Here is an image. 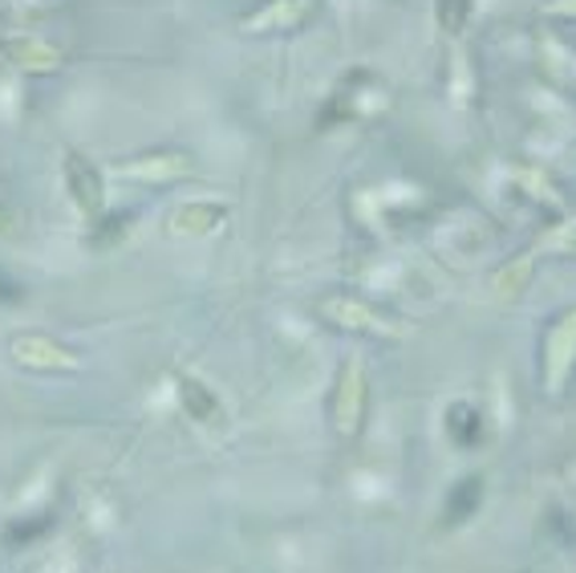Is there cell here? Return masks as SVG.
<instances>
[{
	"instance_id": "22",
	"label": "cell",
	"mask_w": 576,
	"mask_h": 573,
	"mask_svg": "<svg viewBox=\"0 0 576 573\" xmlns=\"http://www.w3.org/2000/svg\"><path fill=\"white\" fill-rule=\"evenodd\" d=\"M9 232H17V215L9 203H0V237H9Z\"/></svg>"
},
{
	"instance_id": "10",
	"label": "cell",
	"mask_w": 576,
	"mask_h": 573,
	"mask_svg": "<svg viewBox=\"0 0 576 573\" xmlns=\"http://www.w3.org/2000/svg\"><path fill=\"white\" fill-rule=\"evenodd\" d=\"M483 501H487V480H483V472H467V476H459L447 489V496H443V529L467 525L471 516L483 509Z\"/></svg>"
},
{
	"instance_id": "17",
	"label": "cell",
	"mask_w": 576,
	"mask_h": 573,
	"mask_svg": "<svg viewBox=\"0 0 576 573\" xmlns=\"http://www.w3.org/2000/svg\"><path fill=\"white\" fill-rule=\"evenodd\" d=\"M53 529V513H37V516H21V521H12L9 529H4V541L9 545H33V541H41Z\"/></svg>"
},
{
	"instance_id": "13",
	"label": "cell",
	"mask_w": 576,
	"mask_h": 573,
	"mask_svg": "<svg viewBox=\"0 0 576 573\" xmlns=\"http://www.w3.org/2000/svg\"><path fill=\"white\" fill-rule=\"evenodd\" d=\"M443 428H447L455 448L471 452V448L483 443V411L475 403H467V399H455V403L447 406V415H443Z\"/></svg>"
},
{
	"instance_id": "2",
	"label": "cell",
	"mask_w": 576,
	"mask_h": 573,
	"mask_svg": "<svg viewBox=\"0 0 576 573\" xmlns=\"http://www.w3.org/2000/svg\"><path fill=\"white\" fill-rule=\"evenodd\" d=\"M365 419H370V379H365L362 362L345 359L337 366V379H333L330 423L337 431V440H357L365 431Z\"/></svg>"
},
{
	"instance_id": "4",
	"label": "cell",
	"mask_w": 576,
	"mask_h": 573,
	"mask_svg": "<svg viewBox=\"0 0 576 573\" xmlns=\"http://www.w3.org/2000/svg\"><path fill=\"white\" fill-rule=\"evenodd\" d=\"M9 359L29 374H73L82 371V354L61 342L53 334H41V330H29V334H17L9 342Z\"/></svg>"
},
{
	"instance_id": "6",
	"label": "cell",
	"mask_w": 576,
	"mask_h": 573,
	"mask_svg": "<svg viewBox=\"0 0 576 573\" xmlns=\"http://www.w3.org/2000/svg\"><path fill=\"white\" fill-rule=\"evenodd\" d=\"M61 175H65V191H70L73 208L94 224L98 215L107 212V175H102V168L94 159H85L82 151H65Z\"/></svg>"
},
{
	"instance_id": "16",
	"label": "cell",
	"mask_w": 576,
	"mask_h": 573,
	"mask_svg": "<svg viewBox=\"0 0 576 573\" xmlns=\"http://www.w3.org/2000/svg\"><path fill=\"white\" fill-rule=\"evenodd\" d=\"M475 12V0H435V21L443 37H463Z\"/></svg>"
},
{
	"instance_id": "21",
	"label": "cell",
	"mask_w": 576,
	"mask_h": 573,
	"mask_svg": "<svg viewBox=\"0 0 576 573\" xmlns=\"http://www.w3.org/2000/svg\"><path fill=\"white\" fill-rule=\"evenodd\" d=\"M0 301H4V305H17V301H24V285H21V281H12L9 273H0Z\"/></svg>"
},
{
	"instance_id": "19",
	"label": "cell",
	"mask_w": 576,
	"mask_h": 573,
	"mask_svg": "<svg viewBox=\"0 0 576 573\" xmlns=\"http://www.w3.org/2000/svg\"><path fill=\"white\" fill-rule=\"evenodd\" d=\"M540 12L553 21H576V0H544Z\"/></svg>"
},
{
	"instance_id": "18",
	"label": "cell",
	"mask_w": 576,
	"mask_h": 573,
	"mask_svg": "<svg viewBox=\"0 0 576 573\" xmlns=\"http://www.w3.org/2000/svg\"><path fill=\"white\" fill-rule=\"evenodd\" d=\"M516 188H524V191H532V195H536V200L540 203H548V208H556V212H560V200H556V191H553V183L544 180L540 171H528V168H519L516 171Z\"/></svg>"
},
{
	"instance_id": "11",
	"label": "cell",
	"mask_w": 576,
	"mask_h": 573,
	"mask_svg": "<svg viewBox=\"0 0 576 573\" xmlns=\"http://www.w3.org/2000/svg\"><path fill=\"white\" fill-rule=\"evenodd\" d=\"M228 220V203L220 200H191V203H179L166 228H171V237H208L215 228H224Z\"/></svg>"
},
{
	"instance_id": "14",
	"label": "cell",
	"mask_w": 576,
	"mask_h": 573,
	"mask_svg": "<svg viewBox=\"0 0 576 573\" xmlns=\"http://www.w3.org/2000/svg\"><path fill=\"white\" fill-rule=\"evenodd\" d=\"M130 228H134V212H130V208H118V212H102L94 220V228H90L85 244H90V249H98V252H110V249H118V244L130 237Z\"/></svg>"
},
{
	"instance_id": "15",
	"label": "cell",
	"mask_w": 576,
	"mask_h": 573,
	"mask_svg": "<svg viewBox=\"0 0 576 573\" xmlns=\"http://www.w3.org/2000/svg\"><path fill=\"white\" fill-rule=\"evenodd\" d=\"M528 281H532V252H524V257L507 261L504 269L492 277V289H495V298L512 301V298H519V293L528 289Z\"/></svg>"
},
{
	"instance_id": "12",
	"label": "cell",
	"mask_w": 576,
	"mask_h": 573,
	"mask_svg": "<svg viewBox=\"0 0 576 573\" xmlns=\"http://www.w3.org/2000/svg\"><path fill=\"white\" fill-rule=\"evenodd\" d=\"M175 391H179V406H183L195 423H203V428H220V423H224V403H220V394H215L203 379H195V374H179Z\"/></svg>"
},
{
	"instance_id": "9",
	"label": "cell",
	"mask_w": 576,
	"mask_h": 573,
	"mask_svg": "<svg viewBox=\"0 0 576 573\" xmlns=\"http://www.w3.org/2000/svg\"><path fill=\"white\" fill-rule=\"evenodd\" d=\"M0 58L9 61V66H17L21 73H53L61 70L65 53L33 33H17V37H0Z\"/></svg>"
},
{
	"instance_id": "7",
	"label": "cell",
	"mask_w": 576,
	"mask_h": 573,
	"mask_svg": "<svg viewBox=\"0 0 576 573\" xmlns=\"http://www.w3.org/2000/svg\"><path fill=\"white\" fill-rule=\"evenodd\" d=\"M114 175L122 180H139V183H171V180H183L195 171L188 151H175V147H159V151H139V155L130 159H118Z\"/></svg>"
},
{
	"instance_id": "3",
	"label": "cell",
	"mask_w": 576,
	"mask_h": 573,
	"mask_svg": "<svg viewBox=\"0 0 576 573\" xmlns=\"http://www.w3.org/2000/svg\"><path fill=\"white\" fill-rule=\"evenodd\" d=\"M321 313H325V322H333L345 334L390 338V342L411 334V325H402L398 318H390V313H382L377 305H370L362 298H353V293H330L321 301Z\"/></svg>"
},
{
	"instance_id": "20",
	"label": "cell",
	"mask_w": 576,
	"mask_h": 573,
	"mask_svg": "<svg viewBox=\"0 0 576 573\" xmlns=\"http://www.w3.org/2000/svg\"><path fill=\"white\" fill-rule=\"evenodd\" d=\"M553 249L556 252H576V220H568V224H560L553 232Z\"/></svg>"
},
{
	"instance_id": "8",
	"label": "cell",
	"mask_w": 576,
	"mask_h": 573,
	"mask_svg": "<svg viewBox=\"0 0 576 573\" xmlns=\"http://www.w3.org/2000/svg\"><path fill=\"white\" fill-rule=\"evenodd\" d=\"M313 9H317V0H260L256 9L240 17V33H293L313 17Z\"/></svg>"
},
{
	"instance_id": "1",
	"label": "cell",
	"mask_w": 576,
	"mask_h": 573,
	"mask_svg": "<svg viewBox=\"0 0 576 573\" xmlns=\"http://www.w3.org/2000/svg\"><path fill=\"white\" fill-rule=\"evenodd\" d=\"M576 374V305L560 310L540 334V386L544 394H565Z\"/></svg>"
},
{
	"instance_id": "5",
	"label": "cell",
	"mask_w": 576,
	"mask_h": 573,
	"mask_svg": "<svg viewBox=\"0 0 576 573\" xmlns=\"http://www.w3.org/2000/svg\"><path fill=\"white\" fill-rule=\"evenodd\" d=\"M377 102H382V82H377V73L350 70L342 82L333 86L330 102L321 107V127H337V122L365 119Z\"/></svg>"
}]
</instances>
